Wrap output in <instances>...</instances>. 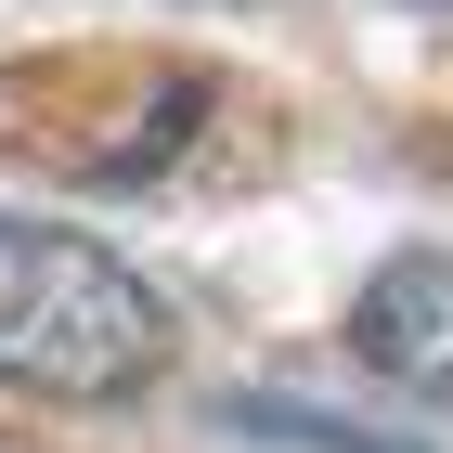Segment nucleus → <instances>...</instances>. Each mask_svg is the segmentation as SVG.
Here are the masks:
<instances>
[{
  "instance_id": "f257e3e1",
  "label": "nucleus",
  "mask_w": 453,
  "mask_h": 453,
  "mask_svg": "<svg viewBox=\"0 0 453 453\" xmlns=\"http://www.w3.org/2000/svg\"><path fill=\"white\" fill-rule=\"evenodd\" d=\"M169 363V298L91 234L0 220V388L39 402H117Z\"/></svg>"
},
{
  "instance_id": "f03ea898",
  "label": "nucleus",
  "mask_w": 453,
  "mask_h": 453,
  "mask_svg": "<svg viewBox=\"0 0 453 453\" xmlns=\"http://www.w3.org/2000/svg\"><path fill=\"white\" fill-rule=\"evenodd\" d=\"M349 349H363L388 388L453 402V246H402V259L349 298Z\"/></svg>"
}]
</instances>
